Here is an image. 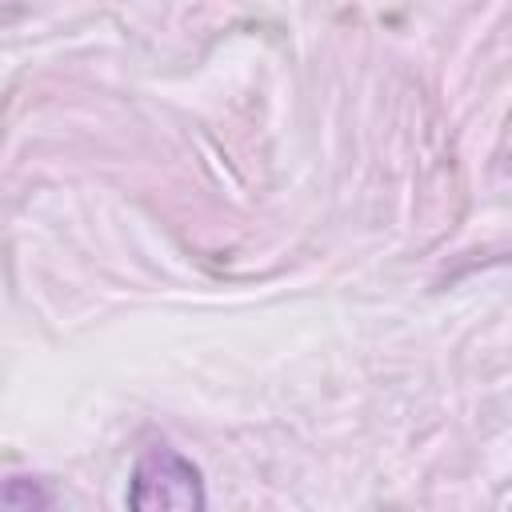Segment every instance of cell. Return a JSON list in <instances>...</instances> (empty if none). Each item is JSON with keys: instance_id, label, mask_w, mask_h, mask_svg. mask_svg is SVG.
Masks as SVG:
<instances>
[{"instance_id": "2", "label": "cell", "mask_w": 512, "mask_h": 512, "mask_svg": "<svg viewBox=\"0 0 512 512\" xmlns=\"http://www.w3.org/2000/svg\"><path fill=\"white\" fill-rule=\"evenodd\" d=\"M0 512H56V496L36 476L0 480Z\"/></svg>"}, {"instance_id": "1", "label": "cell", "mask_w": 512, "mask_h": 512, "mask_svg": "<svg viewBox=\"0 0 512 512\" xmlns=\"http://www.w3.org/2000/svg\"><path fill=\"white\" fill-rule=\"evenodd\" d=\"M204 476L176 448H148L128 480V512H204Z\"/></svg>"}]
</instances>
